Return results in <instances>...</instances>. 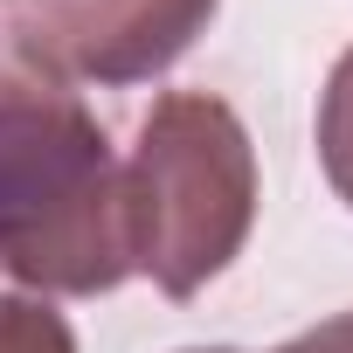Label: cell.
Masks as SVG:
<instances>
[{
	"instance_id": "5",
	"label": "cell",
	"mask_w": 353,
	"mask_h": 353,
	"mask_svg": "<svg viewBox=\"0 0 353 353\" xmlns=\"http://www.w3.org/2000/svg\"><path fill=\"white\" fill-rule=\"evenodd\" d=\"M0 353H77V339H70L63 312L0 291Z\"/></svg>"
},
{
	"instance_id": "2",
	"label": "cell",
	"mask_w": 353,
	"mask_h": 353,
	"mask_svg": "<svg viewBox=\"0 0 353 353\" xmlns=\"http://www.w3.org/2000/svg\"><path fill=\"white\" fill-rule=\"evenodd\" d=\"M132 270L166 298H194L222 277L256 222V152L243 118L208 90H173L145 111L118 173Z\"/></svg>"
},
{
	"instance_id": "4",
	"label": "cell",
	"mask_w": 353,
	"mask_h": 353,
	"mask_svg": "<svg viewBox=\"0 0 353 353\" xmlns=\"http://www.w3.org/2000/svg\"><path fill=\"white\" fill-rule=\"evenodd\" d=\"M319 166H325L332 194L353 208V49L332 63L325 97H319Z\"/></svg>"
},
{
	"instance_id": "7",
	"label": "cell",
	"mask_w": 353,
	"mask_h": 353,
	"mask_svg": "<svg viewBox=\"0 0 353 353\" xmlns=\"http://www.w3.org/2000/svg\"><path fill=\"white\" fill-rule=\"evenodd\" d=\"M194 353H229V346H194Z\"/></svg>"
},
{
	"instance_id": "6",
	"label": "cell",
	"mask_w": 353,
	"mask_h": 353,
	"mask_svg": "<svg viewBox=\"0 0 353 353\" xmlns=\"http://www.w3.org/2000/svg\"><path fill=\"white\" fill-rule=\"evenodd\" d=\"M277 353H353V312H339V319H325V325H312V332L284 339Z\"/></svg>"
},
{
	"instance_id": "3",
	"label": "cell",
	"mask_w": 353,
	"mask_h": 353,
	"mask_svg": "<svg viewBox=\"0 0 353 353\" xmlns=\"http://www.w3.org/2000/svg\"><path fill=\"white\" fill-rule=\"evenodd\" d=\"M222 0H0V28L49 77L145 83L208 35Z\"/></svg>"
},
{
	"instance_id": "1",
	"label": "cell",
	"mask_w": 353,
	"mask_h": 353,
	"mask_svg": "<svg viewBox=\"0 0 353 353\" xmlns=\"http://www.w3.org/2000/svg\"><path fill=\"white\" fill-rule=\"evenodd\" d=\"M0 270L35 291H111L132 277L104 125L0 28Z\"/></svg>"
}]
</instances>
